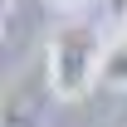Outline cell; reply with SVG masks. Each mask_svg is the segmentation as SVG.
Returning a JSON list of instances; mask_svg holds the SVG:
<instances>
[{
  "instance_id": "cell-1",
  "label": "cell",
  "mask_w": 127,
  "mask_h": 127,
  "mask_svg": "<svg viewBox=\"0 0 127 127\" xmlns=\"http://www.w3.org/2000/svg\"><path fill=\"white\" fill-rule=\"evenodd\" d=\"M103 59H108V49L93 25H83V20L59 25L49 34V59H44L54 98H83L93 83H103Z\"/></svg>"
},
{
  "instance_id": "cell-2",
  "label": "cell",
  "mask_w": 127,
  "mask_h": 127,
  "mask_svg": "<svg viewBox=\"0 0 127 127\" xmlns=\"http://www.w3.org/2000/svg\"><path fill=\"white\" fill-rule=\"evenodd\" d=\"M49 73L44 78H20L10 93H5V112H0V127H44V112H49Z\"/></svg>"
},
{
  "instance_id": "cell-3",
  "label": "cell",
  "mask_w": 127,
  "mask_h": 127,
  "mask_svg": "<svg viewBox=\"0 0 127 127\" xmlns=\"http://www.w3.org/2000/svg\"><path fill=\"white\" fill-rule=\"evenodd\" d=\"M103 83H108V88H127V34L108 49V59H103Z\"/></svg>"
},
{
  "instance_id": "cell-4",
  "label": "cell",
  "mask_w": 127,
  "mask_h": 127,
  "mask_svg": "<svg viewBox=\"0 0 127 127\" xmlns=\"http://www.w3.org/2000/svg\"><path fill=\"white\" fill-rule=\"evenodd\" d=\"M108 10H112L117 20H127V0H108Z\"/></svg>"
},
{
  "instance_id": "cell-5",
  "label": "cell",
  "mask_w": 127,
  "mask_h": 127,
  "mask_svg": "<svg viewBox=\"0 0 127 127\" xmlns=\"http://www.w3.org/2000/svg\"><path fill=\"white\" fill-rule=\"evenodd\" d=\"M54 5H68V10H73V5H88V0H54Z\"/></svg>"
}]
</instances>
